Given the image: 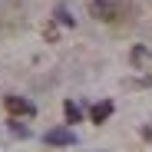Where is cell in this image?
Wrapping results in <instances>:
<instances>
[{"label": "cell", "instance_id": "4", "mask_svg": "<svg viewBox=\"0 0 152 152\" xmlns=\"http://www.w3.org/2000/svg\"><path fill=\"white\" fill-rule=\"evenodd\" d=\"M63 109H66V119H69V122H80V119H83V113H80V106H76V103H66Z\"/></svg>", "mask_w": 152, "mask_h": 152}, {"label": "cell", "instance_id": "1", "mask_svg": "<svg viewBox=\"0 0 152 152\" xmlns=\"http://www.w3.org/2000/svg\"><path fill=\"white\" fill-rule=\"evenodd\" d=\"M4 106H7L10 116H37V106L30 103V99H23V96H7Z\"/></svg>", "mask_w": 152, "mask_h": 152}, {"label": "cell", "instance_id": "5", "mask_svg": "<svg viewBox=\"0 0 152 152\" xmlns=\"http://www.w3.org/2000/svg\"><path fill=\"white\" fill-rule=\"evenodd\" d=\"M56 17L66 23V27H73V17H69V10H66V7H60V10H56Z\"/></svg>", "mask_w": 152, "mask_h": 152}, {"label": "cell", "instance_id": "2", "mask_svg": "<svg viewBox=\"0 0 152 152\" xmlns=\"http://www.w3.org/2000/svg\"><path fill=\"white\" fill-rule=\"evenodd\" d=\"M46 142H50V145H73L76 136H73L69 129H50V132H46Z\"/></svg>", "mask_w": 152, "mask_h": 152}, {"label": "cell", "instance_id": "3", "mask_svg": "<svg viewBox=\"0 0 152 152\" xmlns=\"http://www.w3.org/2000/svg\"><path fill=\"white\" fill-rule=\"evenodd\" d=\"M109 116H113V103H96V106H93V113H89V119H93L96 126H103Z\"/></svg>", "mask_w": 152, "mask_h": 152}]
</instances>
